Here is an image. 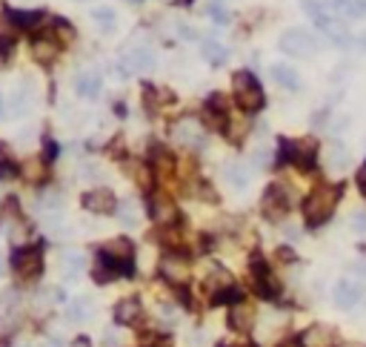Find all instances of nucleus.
<instances>
[{
	"instance_id": "30",
	"label": "nucleus",
	"mask_w": 366,
	"mask_h": 347,
	"mask_svg": "<svg viewBox=\"0 0 366 347\" xmlns=\"http://www.w3.org/2000/svg\"><path fill=\"white\" fill-rule=\"evenodd\" d=\"M35 55H38L40 60H43V58H52V55H55V46H43V43H38V46H35Z\"/></svg>"
},
{
	"instance_id": "37",
	"label": "nucleus",
	"mask_w": 366,
	"mask_h": 347,
	"mask_svg": "<svg viewBox=\"0 0 366 347\" xmlns=\"http://www.w3.org/2000/svg\"><path fill=\"white\" fill-rule=\"evenodd\" d=\"M69 347H92V341H89V339H75Z\"/></svg>"
},
{
	"instance_id": "13",
	"label": "nucleus",
	"mask_w": 366,
	"mask_h": 347,
	"mask_svg": "<svg viewBox=\"0 0 366 347\" xmlns=\"http://www.w3.org/2000/svg\"><path fill=\"white\" fill-rule=\"evenodd\" d=\"M124 63H129V69H135V72H146V69H152L155 55H152V49H146V46H135Z\"/></svg>"
},
{
	"instance_id": "15",
	"label": "nucleus",
	"mask_w": 366,
	"mask_h": 347,
	"mask_svg": "<svg viewBox=\"0 0 366 347\" xmlns=\"http://www.w3.org/2000/svg\"><path fill=\"white\" fill-rule=\"evenodd\" d=\"M160 273H163V279H169V282H183L186 279V261L183 259H175V256H169V259H163L160 261Z\"/></svg>"
},
{
	"instance_id": "22",
	"label": "nucleus",
	"mask_w": 366,
	"mask_h": 347,
	"mask_svg": "<svg viewBox=\"0 0 366 347\" xmlns=\"http://www.w3.org/2000/svg\"><path fill=\"white\" fill-rule=\"evenodd\" d=\"M115 275H117V264H112L109 259L101 256V261H97V267H94V279L97 282H109V279H115Z\"/></svg>"
},
{
	"instance_id": "33",
	"label": "nucleus",
	"mask_w": 366,
	"mask_h": 347,
	"mask_svg": "<svg viewBox=\"0 0 366 347\" xmlns=\"http://www.w3.org/2000/svg\"><path fill=\"white\" fill-rule=\"evenodd\" d=\"M43 207H46V210H58V207H60V201H58V193H49V195H43Z\"/></svg>"
},
{
	"instance_id": "8",
	"label": "nucleus",
	"mask_w": 366,
	"mask_h": 347,
	"mask_svg": "<svg viewBox=\"0 0 366 347\" xmlns=\"http://www.w3.org/2000/svg\"><path fill=\"white\" fill-rule=\"evenodd\" d=\"M335 305L338 307H344V310H349V307H355L360 298H363V284H358V282H340L338 287H335Z\"/></svg>"
},
{
	"instance_id": "18",
	"label": "nucleus",
	"mask_w": 366,
	"mask_h": 347,
	"mask_svg": "<svg viewBox=\"0 0 366 347\" xmlns=\"http://www.w3.org/2000/svg\"><path fill=\"white\" fill-rule=\"evenodd\" d=\"M152 216L160 221V224H172L178 218V210H175V204L169 201V198H158L152 204Z\"/></svg>"
},
{
	"instance_id": "17",
	"label": "nucleus",
	"mask_w": 366,
	"mask_h": 347,
	"mask_svg": "<svg viewBox=\"0 0 366 347\" xmlns=\"http://www.w3.org/2000/svg\"><path fill=\"white\" fill-rule=\"evenodd\" d=\"M272 78L281 83V86H286V89H298L301 86V78H298V72L292 66H286V63H278V66H272Z\"/></svg>"
},
{
	"instance_id": "34",
	"label": "nucleus",
	"mask_w": 366,
	"mask_h": 347,
	"mask_svg": "<svg viewBox=\"0 0 366 347\" xmlns=\"http://www.w3.org/2000/svg\"><path fill=\"white\" fill-rule=\"evenodd\" d=\"M103 344H106V347H120V336H117L115 330H106V336H103Z\"/></svg>"
},
{
	"instance_id": "39",
	"label": "nucleus",
	"mask_w": 366,
	"mask_h": 347,
	"mask_svg": "<svg viewBox=\"0 0 366 347\" xmlns=\"http://www.w3.org/2000/svg\"><path fill=\"white\" fill-rule=\"evenodd\" d=\"M0 270H3V259H0Z\"/></svg>"
},
{
	"instance_id": "7",
	"label": "nucleus",
	"mask_w": 366,
	"mask_h": 347,
	"mask_svg": "<svg viewBox=\"0 0 366 347\" xmlns=\"http://www.w3.org/2000/svg\"><path fill=\"white\" fill-rule=\"evenodd\" d=\"M175 138H178L183 147L198 150V147H203V141H206V132H203V127L194 121V118H186V121H181V124L175 127Z\"/></svg>"
},
{
	"instance_id": "24",
	"label": "nucleus",
	"mask_w": 366,
	"mask_h": 347,
	"mask_svg": "<svg viewBox=\"0 0 366 347\" xmlns=\"http://www.w3.org/2000/svg\"><path fill=\"white\" fill-rule=\"evenodd\" d=\"M226 178L232 181V187H238V190H243V187H247V170H243V167H238V164L226 167Z\"/></svg>"
},
{
	"instance_id": "19",
	"label": "nucleus",
	"mask_w": 366,
	"mask_h": 347,
	"mask_svg": "<svg viewBox=\"0 0 366 347\" xmlns=\"http://www.w3.org/2000/svg\"><path fill=\"white\" fill-rule=\"evenodd\" d=\"M78 92H81L83 98H97V92H101V78L92 75V72L81 75V81H78Z\"/></svg>"
},
{
	"instance_id": "16",
	"label": "nucleus",
	"mask_w": 366,
	"mask_h": 347,
	"mask_svg": "<svg viewBox=\"0 0 366 347\" xmlns=\"http://www.w3.org/2000/svg\"><path fill=\"white\" fill-rule=\"evenodd\" d=\"M140 318V302L138 298H124L117 307H115V321L120 325H132V321Z\"/></svg>"
},
{
	"instance_id": "12",
	"label": "nucleus",
	"mask_w": 366,
	"mask_h": 347,
	"mask_svg": "<svg viewBox=\"0 0 366 347\" xmlns=\"http://www.w3.org/2000/svg\"><path fill=\"white\" fill-rule=\"evenodd\" d=\"M229 325H232L235 330H240V333L252 330V325H255V310H252L249 305L238 302V305L229 310Z\"/></svg>"
},
{
	"instance_id": "27",
	"label": "nucleus",
	"mask_w": 366,
	"mask_h": 347,
	"mask_svg": "<svg viewBox=\"0 0 366 347\" xmlns=\"http://www.w3.org/2000/svg\"><path fill=\"white\" fill-rule=\"evenodd\" d=\"M66 316H69L72 321H83V318H86V302H72L69 310H66Z\"/></svg>"
},
{
	"instance_id": "21",
	"label": "nucleus",
	"mask_w": 366,
	"mask_h": 347,
	"mask_svg": "<svg viewBox=\"0 0 366 347\" xmlns=\"http://www.w3.org/2000/svg\"><path fill=\"white\" fill-rule=\"evenodd\" d=\"M203 55H206V58H209L215 66L226 60V49H224V46L217 43V40H206V43H203Z\"/></svg>"
},
{
	"instance_id": "5",
	"label": "nucleus",
	"mask_w": 366,
	"mask_h": 347,
	"mask_svg": "<svg viewBox=\"0 0 366 347\" xmlns=\"http://www.w3.org/2000/svg\"><path fill=\"white\" fill-rule=\"evenodd\" d=\"M289 193L281 187V184H275V187H269L263 193V201H260V210L263 216L269 218V221H281L286 213H289Z\"/></svg>"
},
{
	"instance_id": "6",
	"label": "nucleus",
	"mask_w": 366,
	"mask_h": 347,
	"mask_svg": "<svg viewBox=\"0 0 366 347\" xmlns=\"http://www.w3.org/2000/svg\"><path fill=\"white\" fill-rule=\"evenodd\" d=\"M281 150H283L286 161H295V164L303 167V170L315 164V147L309 141H283Z\"/></svg>"
},
{
	"instance_id": "29",
	"label": "nucleus",
	"mask_w": 366,
	"mask_h": 347,
	"mask_svg": "<svg viewBox=\"0 0 366 347\" xmlns=\"http://www.w3.org/2000/svg\"><path fill=\"white\" fill-rule=\"evenodd\" d=\"M117 213L124 216V221H126V224H135V204H132V201L120 204V207H117Z\"/></svg>"
},
{
	"instance_id": "38",
	"label": "nucleus",
	"mask_w": 366,
	"mask_h": 347,
	"mask_svg": "<svg viewBox=\"0 0 366 347\" xmlns=\"http://www.w3.org/2000/svg\"><path fill=\"white\" fill-rule=\"evenodd\" d=\"M281 347H303V344H301V341H283Z\"/></svg>"
},
{
	"instance_id": "3",
	"label": "nucleus",
	"mask_w": 366,
	"mask_h": 347,
	"mask_svg": "<svg viewBox=\"0 0 366 347\" xmlns=\"http://www.w3.org/2000/svg\"><path fill=\"white\" fill-rule=\"evenodd\" d=\"M281 49L286 55H295V58H309L318 52V40L315 35H309L306 29H286L281 35Z\"/></svg>"
},
{
	"instance_id": "32",
	"label": "nucleus",
	"mask_w": 366,
	"mask_h": 347,
	"mask_svg": "<svg viewBox=\"0 0 366 347\" xmlns=\"http://www.w3.org/2000/svg\"><path fill=\"white\" fill-rule=\"evenodd\" d=\"M352 227L358 229V233H366V213H355L352 216Z\"/></svg>"
},
{
	"instance_id": "10",
	"label": "nucleus",
	"mask_w": 366,
	"mask_h": 347,
	"mask_svg": "<svg viewBox=\"0 0 366 347\" xmlns=\"http://www.w3.org/2000/svg\"><path fill=\"white\" fill-rule=\"evenodd\" d=\"M252 275H255V287H258L260 296H266V298L278 296V282L272 279L269 267H266L260 259H255V264H252Z\"/></svg>"
},
{
	"instance_id": "2",
	"label": "nucleus",
	"mask_w": 366,
	"mask_h": 347,
	"mask_svg": "<svg viewBox=\"0 0 366 347\" xmlns=\"http://www.w3.org/2000/svg\"><path fill=\"white\" fill-rule=\"evenodd\" d=\"M235 98H238L240 109H247V112H258L263 106V89L252 72L235 75Z\"/></svg>"
},
{
	"instance_id": "23",
	"label": "nucleus",
	"mask_w": 366,
	"mask_h": 347,
	"mask_svg": "<svg viewBox=\"0 0 366 347\" xmlns=\"http://www.w3.org/2000/svg\"><path fill=\"white\" fill-rule=\"evenodd\" d=\"M347 164H349L347 150L340 147V144H332V147H329V167H332V170H344Z\"/></svg>"
},
{
	"instance_id": "14",
	"label": "nucleus",
	"mask_w": 366,
	"mask_h": 347,
	"mask_svg": "<svg viewBox=\"0 0 366 347\" xmlns=\"http://www.w3.org/2000/svg\"><path fill=\"white\" fill-rule=\"evenodd\" d=\"M303 344H306V347H335V330H332V328L318 325V328L306 330Z\"/></svg>"
},
{
	"instance_id": "35",
	"label": "nucleus",
	"mask_w": 366,
	"mask_h": 347,
	"mask_svg": "<svg viewBox=\"0 0 366 347\" xmlns=\"http://www.w3.org/2000/svg\"><path fill=\"white\" fill-rule=\"evenodd\" d=\"M26 170H29V175H32L29 181H40V178H43V172H40V164H38V161H32V164H29Z\"/></svg>"
},
{
	"instance_id": "9",
	"label": "nucleus",
	"mask_w": 366,
	"mask_h": 347,
	"mask_svg": "<svg viewBox=\"0 0 366 347\" xmlns=\"http://www.w3.org/2000/svg\"><path fill=\"white\" fill-rule=\"evenodd\" d=\"M101 256L109 259L112 264L129 267V261H132V256H135V247H132V241H126V239H115V241H109V244L103 247Z\"/></svg>"
},
{
	"instance_id": "31",
	"label": "nucleus",
	"mask_w": 366,
	"mask_h": 347,
	"mask_svg": "<svg viewBox=\"0 0 366 347\" xmlns=\"http://www.w3.org/2000/svg\"><path fill=\"white\" fill-rule=\"evenodd\" d=\"M97 175H101V167H97V164H83V178L97 181Z\"/></svg>"
},
{
	"instance_id": "4",
	"label": "nucleus",
	"mask_w": 366,
	"mask_h": 347,
	"mask_svg": "<svg viewBox=\"0 0 366 347\" xmlns=\"http://www.w3.org/2000/svg\"><path fill=\"white\" fill-rule=\"evenodd\" d=\"M40 270H43V252H40V247H23L15 256L17 279L32 282V279H38V275H40Z\"/></svg>"
},
{
	"instance_id": "11",
	"label": "nucleus",
	"mask_w": 366,
	"mask_h": 347,
	"mask_svg": "<svg viewBox=\"0 0 366 347\" xmlns=\"http://www.w3.org/2000/svg\"><path fill=\"white\" fill-rule=\"evenodd\" d=\"M83 204H86V210H92V213H101V216H106V213L117 210L115 195H112L109 190H92V193H86Z\"/></svg>"
},
{
	"instance_id": "28",
	"label": "nucleus",
	"mask_w": 366,
	"mask_h": 347,
	"mask_svg": "<svg viewBox=\"0 0 366 347\" xmlns=\"http://www.w3.org/2000/svg\"><path fill=\"white\" fill-rule=\"evenodd\" d=\"M9 175H15V167L9 164V155H6V150L0 147V178H9Z\"/></svg>"
},
{
	"instance_id": "40",
	"label": "nucleus",
	"mask_w": 366,
	"mask_h": 347,
	"mask_svg": "<svg viewBox=\"0 0 366 347\" xmlns=\"http://www.w3.org/2000/svg\"><path fill=\"white\" fill-rule=\"evenodd\" d=\"M360 190H363V198H366V187H360Z\"/></svg>"
},
{
	"instance_id": "26",
	"label": "nucleus",
	"mask_w": 366,
	"mask_h": 347,
	"mask_svg": "<svg viewBox=\"0 0 366 347\" xmlns=\"http://www.w3.org/2000/svg\"><path fill=\"white\" fill-rule=\"evenodd\" d=\"M92 17L97 20V26H103V29H112L115 26V12L112 9H94Z\"/></svg>"
},
{
	"instance_id": "1",
	"label": "nucleus",
	"mask_w": 366,
	"mask_h": 347,
	"mask_svg": "<svg viewBox=\"0 0 366 347\" xmlns=\"http://www.w3.org/2000/svg\"><path fill=\"white\" fill-rule=\"evenodd\" d=\"M338 195L340 190L338 187H329V184H324V187L318 190H312L309 198L303 201V218L309 227H321L332 218L335 213V207H338Z\"/></svg>"
},
{
	"instance_id": "20",
	"label": "nucleus",
	"mask_w": 366,
	"mask_h": 347,
	"mask_svg": "<svg viewBox=\"0 0 366 347\" xmlns=\"http://www.w3.org/2000/svg\"><path fill=\"white\" fill-rule=\"evenodd\" d=\"M338 9L347 17H363L366 15V0H338Z\"/></svg>"
},
{
	"instance_id": "36",
	"label": "nucleus",
	"mask_w": 366,
	"mask_h": 347,
	"mask_svg": "<svg viewBox=\"0 0 366 347\" xmlns=\"http://www.w3.org/2000/svg\"><path fill=\"white\" fill-rule=\"evenodd\" d=\"M358 181H360V187H366V161H363V167L358 170Z\"/></svg>"
},
{
	"instance_id": "25",
	"label": "nucleus",
	"mask_w": 366,
	"mask_h": 347,
	"mask_svg": "<svg viewBox=\"0 0 366 347\" xmlns=\"http://www.w3.org/2000/svg\"><path fill=\"white\" fill-rule=\"evenodd\" d=\"M83 256L81 252H66V259H63V267H66V273H72V275H78L81 270H83Z\"/></svg>"
}]
</instances>
